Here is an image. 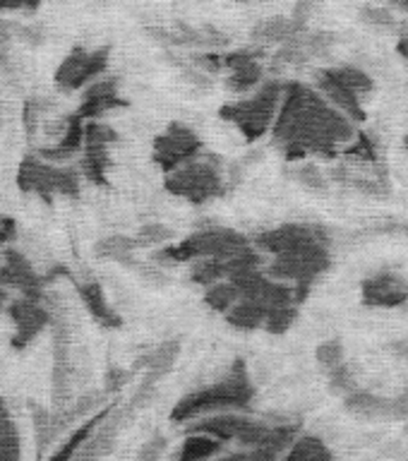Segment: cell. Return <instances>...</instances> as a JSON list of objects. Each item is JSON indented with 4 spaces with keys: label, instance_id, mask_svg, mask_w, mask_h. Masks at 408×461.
Listing matches in <instances>:
<instances>
[{
    "label": "cell",
    "instance_id": "6da1fadb",
    "mask_svg": "<svg viewBox=\"0 0 408 461\" xmlns=\"http://www.w3.org/2000/svg\"><path fill=\"white\" fill-rule=\"evenodd\" d=\"M272 140L291 161L310 154L330 158L337 157V151L344 154L346 147L356 140V130L317 89L291 82L284 86Z\"/></svg>",
    "mask_w": 408,
    "mask_h": 461
},
{
    "label": "cell",
    "instance_id": "7a4b0ae2",
    "mask_svg": "<svg viewBox=\"0 0 408 461\" xmlns=\"http://www.w3.org/2000/svg\"><path fill=\"white\" fill-rule=\"evenodd\" d=\"M252 396H255V389L248 375V366L243 360H236L222 380L183 396L173 409L171 420L187 423V420H200V418L219 416V413H243L250 406Z\"/></svg>",
    "mask_w": 408,
    "mask_h": 461
},
{
    "label": "cell",
    "instance_id": "3957f363",
    "mask_svg": "<svg viewBox=\"0 0 408 461\" xmlns=\"http://www.w3.org/2000/svg\"><path fill=\"white\" fill-rule=\"evenodd\" d=\"M252 252V238L240 236L231 229L197 230L178 245H168L154 252L159 262H197V259H233L238 255Z\"/></svg>",
    "mask_w": 408,
    "mask_h": 461
},
{
    "label": "cell",
    "instance_id": "277c9868",
    "mask_svg": "<svg viewBox=\"0 0 408 461\" xmlns=\"http://www.w3.org/2000/svg\"><path fill=\"white\" fill-rule=\"evenodd\" d=\"M281 99H284V86L279 82H267L250 96L222 106V118L233 122L248 142H255L274 128Z\"/></svg>",
    "mask_w": 408,
    "mask_h": 461
},
{
    "label": "cell",
    "instance_id": "5b68a950",
    "mask_svg": "<svg viewBox=\"0 0 408 461\" xmlns=\"http://www.w3.org/2000/svg\"><path fill=\"white\" fill-rule=\"evenodd\" d=\"M317 92L337 108L339 113H344L349 121H366V108L363 101L373 92V79L370 75L358 68H327L317 72Z\"/></svg>",
    "mask_w": 408,
    "mask_h": 461
},
{
    "label": "cell",
    "instance_id": "8992f818",
    "mask_svg": "<svg viewBox=\"0 0 408 461\" xmlns=\"http://www.w3.org/2000/svg\"><path fill=\"white\" fill-rule=\"evenodd\" d=\"M79 178H82V173L77 168L53 166L36 154L22 158L20 168H17V187L22 193L41 197L46 204H53L56 194L72 197V200L79 197Z\"/></svg>",
    "mask_w": 408,
    "mask_h": 461
},
{
    "label": "cell",
    "instance_id": "52a82bcc",
    "mask_svg": "<svg viewBox=\"0 0 408 461\" xmlns=\"http://www.w3.org/2000/svg\"><path fill=\"white\" fill-rule=\"evenodd\" d=\"M164 185L168 193L186 197L193 204H204V202L214 200L223 193V173L219 158L202 154L200 158H195L178 171L168 173Z\"/></svg>",
    "mask_w": 408,
    "mask_h": 461
},
{
    "label": "cell",
    "instance_id": "ba28073f",
    "mask_svg": "<svg viewBox=\"0 0 408 461\" xmlns=\"http://www.w3.org/2000/svg\"><path fill=\"white\" fill-rule=\"evenodd\" d=\"M231 284L238 288V295L243 301H252L258 305H265L267 310L272 308H286V305H298L303 301V295L298 294V288L274 281L265 269H245L238 272L236 276H231Z\"/></svg>",
    "mask_w": 408,
    "mask_h": 461
},
{
    "label": "cell",
    "instance_id": "9c48e42d",
    "mask_svg": "<svg viewBox=\"0 0 408 461\" xmlns=\"http://www.w3.org/2000/svg\"><path fill=\"white\" fill-rule=\"evenodd\" d=\"M108 56H111L108 46H101V49L75 46L63 58V63L58 65L56 77H53L56 86L60 92H77L82 86L94 85V79L106 72Z\"/></svg>",
    "mask_w": 408,
    "mask_h": 461
},
{
    "label": "cell",
    "instance_id": "30bf717a",
    "mask_svg": "<svg viewBox=\"0 0 408 461\" xmlns=\"http://www.w3.org/2000/svg\"><path fill=\"white\" fill-rule=\"evenodd\" d=\"M204 151H202L200 137L195 130H190L183 122H171L168 128L157 135L154 140V161L159 164V168L168 176V173L178 171L186 164L200 158Z\"/></svg>",
    "mask_w": 408,
    "mask_h": 461
},
{
    "label": "cell",
    "instance_id": "8fae6325",
    "mask_svg": "<svg viewBox=\"0 0 408 461\" xmlns=\"http://www.w3.org/2000/svg\"><path fill=\"white\" fill-rule=\"evenodd\" d=\"M0 284L5 288L20 291L22 298H27V301H46V288H49L46 276L36 272L24 252L14 250V248L5 250V259L0 265Z\"/></svg>",
    "mask_w": 408,
    "mask_h": 461
},
{
    "label": "cell",
    "instance_id": "7c38bea8",
    "mask_svg": "<svg viewBox=\"0 0 408 461\" xmlns=\"http://www.w3.org/2000/svg\"><path fill=\"white\" fill-rule=\"evenodd\" d=\"M7 315H10L14 324L13 339H10L14 351L27 348L53 322V315H50V310L43 303L27 301V298H17V301L7 303Z\"/></svg>",
    "mask_w": 408,
    "mask_h": 461
},
{
    "label": "cell",
    "instance_id": "4fadbf2b",
    "mask_svg": "<svg viewBox=\"0 0 408 461\" xmlns=\"http://www.w3.org/2000/svg\"><path fill=\"white\" fill-rule=\"evenodd\" d=\"M222 63L223 68L229 70L226 86L236 94L252 92V89L262 82V75H265L255 50L243 49L233 50V53H226V56H222Z\"/></svg>",
    "mask_w": 408,
    "mask_h": 461
},
{
    "label": "cell",
    "instance_id": "5bb4252c",
    "mask_svg": "<svg viewBox=\"0 0 408 461\" xmlns=\"http://www.w3.org/2000/svg\"><path fill=\"white\" fill-rule=\"evenodd\" d=\"M363 303L373 308H399L408 303V284L392 272L373 274L363 281Z\"/></svg>",
    "mask_w": 408,
    "mask_h": 461
},
{
    "label": "cell",
    "instance_id": "9a60e30c",
    "mask_svg": "<svg viewBox=\"0 0 408 461\" xmlns=\"http://www.w3.org/2000/svg\"><path fill=\"white\" fill-rule=\"evenodd\" d=\"M122 106H128V101L121 99L115 79H99V82H94V85L86 86L85 96H82V104H79V108L75 113H77L85 122H92L99 121V115Z\"/></svg>",
    "mask_w": 408,
    "mask_h": 461
},
{
    "label": "cell",
    "instance_id": "2e32d148",
    "mask_svg": "<svg viewBox=\"0 0 408 461\" xmlns=\"http://www.w3.org/2000/svg\"><path fill=\"white\" fill-rule=\"evenodd\" d=\"M252 416L245 413H219L207 416L187 425V435H209L219 442H233L243 438V432L250 428Z\"/></svg>",
    "mask_w": 408,
    "mask_h": 461
},
{
    "label": "cell",
    "instance_id": "e0dca14e",
    "mask_svg": "<svg viewBox=\"0 0 408 461\" xmlns=\"http://www.w3.org/2000/svg\"><path fill=\"white\" fill-rule=\"evenodd\" d=\"M75 288H77V295L82 305L89 310V315L106 330H118L122 324L121 315L111 308V303L106 301V294H104V286L99 281L85 279V281H75Z\"/></svg>",
    "mask_w": 408,
    "mask_h": 461
},
{
    "label": "cell",
    "instance_id": "ac0fdd59",
    "mask_svg": "<svg viewBox=\"0 0 408 461\" xmlns=\"http://www.w3.org/2000/svg\"><path fill=\"white\" fill-rule=\"evenodd\" d=\"M85 128L86 122L82 121L77 113L68 115L63 135L58 137V142L50 144V147H41V149L36 151V157L43 158V161H49V164L70 158L72 154H77V151L85 149Z\"/></svg>",
    "mask_w": 408,
    "mask_h": 461
},
{
    "label": "cell",
    "instance_id": "d6986e66",
    "mask_svg": "<svg viewBox=\"0 0 408 461\" xmlns=\"http://www.w3.org/2000/svg\"><path fill=\"white\" fill-rule=\"evenodd\" d=\"M305 34V22L295 20V17H272V20H262L255 27L252 36L259 43H286L295 41Z\"/></svg>",
    "mask_w": 408,
    "mask_h": 461
},
{
    "label": "cell",
    "instance_id": "ffe728a7",
    "mask_svg": "<svg viewBox=\"0 0 408 461\" xmlns=\"http://www.w3.org/2000/svg\"><path fill=\"white\" fill-rule=\"evenodd\" d=\"M180 356V341L173 339V341H164V344L154 346L151 351H147L142 358L135 360V370H144V375H151V377H164V375L171 373V367L176 366V360Z\"/></svg>",
    "mask_w": 408,
    "mask_h": 461
},
{
    "label": "cell",
    "instance_id": "44dd1931",
    "mask_svg": "<svg viewBox=\"0 0 408 461\" xmlns=\"http://www.w3.org/2000/svg\"><path fill=\"white\" fill-rule=\"evenodd\" d=\"M108 168H111V154L106 144H85L82 158H79V173L92 185H108Z\"/></svg>",
    "mask_w": 408,
    "mask_h": 461
},
{
    "label": "cell",
    "instance_id": "7402d4cb",
    "mask_svg": "<svg viewBox=\"0 0 408 461\" xmlns=\"http://www.w3.org/2000/svg\"><path fill=\"white\" fill-rule=\"evenodd\" d=\"M111 406H113V403H108L106 409L99 411L96 416L82 420V423H79L77 428L72 430V435H68V438L63 439V445L58 447L56 452L50 454L49 461H75V456H77V454H79V449L85 447V442H86V439H89V435H92V432L96 430V425H99L101 420L106 418V413H108V411H111Z\"/></svg>",
    "mask_w": 408,
    "mask_h": 461
},
{
    "label": "cell",
    "instance_id": "603a6c76",
    "mask_svg": "<svg viewBox=\"0 0 408 461\" xmlns=\"http://www.w3.org/2000/svg\"><path fill=\"white\" fill-rule=\"evenodd\" d=\"M94 252L101 259H111V262H121V265H135L137 243L135 238L115 233V236L101 238L99 243L94 245Z\"/></svg>",
    "mask_w": 408,
    "mask_h": 461
},
{
    "label": "cell",
    "instance_id": "cb8c5ba5",
    "mask_svg": "<svg viewBox=\"0 0 408 461\" xmlns=\"http://www.w3.org/2000/svg\"><path fill=\"white\" fill-rule=\"evenodd\" d=\"M346 411H351L353 416L360 418H387L389 416V399L356 389L353 394L344 396Z\"/></svg>",
    "mask_w": 408,
    "mask_h": 461
},
{
    "label": "cell",
    "instance_id": "d4e9b609",
    "mask_svg": "<svg viewBox=\"0 0 408 461\" xmlns=\"http://www.w3.org/2000/svg\"><path fill=\"white\" fill-rule=\"evenodd\" d=\"M267 315H269V310L265 305H258V303L252 301H240L229 310V320L231 327H236L240 331H252V330H259V327H265L267 322Z\"/></svg>",
    "mask_w": 408,
    "mask_h": 461
},
{
    "label": "cell",
    "instance_id": "484cf974",
    "mask_svg": "<svg viewBox=\"0 0 408 461\" xmlns=\"http://www.w3.org/2000/svg\"><path fill=\"white\" fill-rule=\"evenodd\" d=\"M0 461H22V442L5 399H0Z\"/></svg>",
    "mask_w": 408,
    "mask_h": 461
},
{
    "label": "cell",
    "instance_id": "4316f807",
    "mask_svg": "<svg viewBox=\"0 0 408 461\" xmlns=\"http://www.w3.org/2000/svg\"><path fill=\"white\" fill-rule=\"evenodd\" d=\"M223 449V442L209 435H187L180 445L178 461H214Z\"/></svg>",
    "mask_w": 408,
    "mask_h": 461
},
{
    "label": "cell",
    "instance_id": "83f0119b",
    "mask_svg": "<svg viewBox=\"0 0 408 461\" xmlns=\"http://www.w3.org/2000/svg\"><path fill=\"white\" fill-rule=\"evenodd\" d=\"M284 461H334V452L315 435H301Z\"/></svg>",
    "mask_w": 408,
    "mask_h": 461
},
{
    "label": "cell",
    "instance_id": "f1b7e54d",
    "mask_svg": "<svg viewBox=\"0 0 408 461\" xmlns=\"http://www.w3.org/2000/svg\"><path fill=\"white\" fill-rule=\"evenodd\" d=\"M240 301L238 295V288L231 284V281H222V284H214V286L204 288V305L214 312H222V315H229V310Z\"/></svg>",
    "mask_w": 408,
    "mask_h": 461
},
{
    "label": "cell",
    "instance_id": "f546056e",
    "mask_svg": "<svg viewBox=\"0 0 408 461\" xmlns=\"http://www.w3.org/2000/svg\"><path fill=\"white\" fill-rule=\"evenodd\" d=\"M32 423H34L36 432V447H39V454L43 456V452H46V449L53 445V439H56V432H53V411L43 409V406H34Z\"/></svg>",
    "mask_w": 408,
    "mask_h": 461
},
{
    "label": "cell",
    "instance_id": "4dcf8cb0",
    "mask_svg": "<svg viewBox=\"0 0 408 461\" xmlns=\"http://www.w3.org/2000/svg\"><path fill=\"white\" fill-rule=\"evenodd\" d=\"M173 238V230L164 223H144L142 229L137 230L135 243L137 248H161Z\"/></svg>",
    "mask_w": 408,
    "mask_h": 461
},
{
    "label": "cell",
    "instance_id": "1f68e13d",
    "mask_svg": "<svg viewBox=\"0 0 408 461\" xmlns=\"http://www.w3.org/2000/svg\"><path fill=\"white\" fill-rule=\"evenodd\" d=\"M46 108H49V101L39 99V96H32V99L24 101V108H22V122H24V132H27L29 142L36 137V128H39L41 115L46 113Z\"/></svg>",
    "mask_w": 408,
    "mask_h": 461
},
{
    "label": "cell",
    "instance_id": "d6a6232c",
    "mask_svg": "<svg viewBox=\"0 0 408 461\" xmlns=\"http://www.w3.org/2000/svg\"><path fill=\"white\" fill-rule=\"evenodd\" d=\"M315 358L327 370H337L339 366H344V344H341V339H327V341H322V344L317 346Z\"/></svg>",
    "mask_w": 408,
    "mask_h": 461
},
{
    "label": "cell",
    "instance_id": "836d02e7",
    "mask_svg": "<svg viewBox=\"0 0 408 461\" xmlns=\"http://www.w3.org/2000/svg\"><path fill=\"white\" fill-rule=\"evenodd\" d=\"M344 154L349 158L363 161V164H373L375 158H377V147H375L373 137L366 135V132H360V135H356V140L346 147Z\"/></svg>",
    "mask_w": 408,
    "mask_h": 461
},
{
    "label": "cell",
    "instance_id": "e575fe53",
    "mask_svg": "<svg viewBox=\"0 0 408 461\" xmlns=\"http://www.w3.org/2000/svg\"><path fill=\"white\" fill-rule=\"evenodd\" d=\"M298 317V308L295 305H286V308H272L269 315H267L265 330L272 331V334H284V331L295 322Z\"/></svg>",
    "mask_w": 408,
    "mask_h": 461
},
{
    "label": "cell",
    "instance_id": "d590c367",
    "mask_svg": "<svg viewBox=\"0 0 408 461\" xmlns=\"http://www.w3.org/2000/svg\"><path fill=\"white\" fill-rule=\"evenodd\" d=\"M294 178L298 180L303 187H310V190H327V185H330L327 176H324V173L313 164L298 166V168L294 171Z\"/></svg>",
    "mask_w": 408,
    "mask_h": 461
},
{
    "label": "cell",
    "instance_id": "8d00e7d4",
    "mask_svg": "<svg viewBox=\"0 0 408 461\" xmlns=\"http://www.w3.org/2000/svg\"><path fill=\"white\" fill-rule=\"evenodd\" d=\"M330 389L334 394H353L356 392V377L349 370V366H339L337 370H330Z\"/></svg>",
    "mask_w": 408,
    "mask_h": 461
},
{
    "label": "cell",
    "instance_id": "74e56055",
    "mask_svg": "<svg viewBox=\"0 0 408 461\" xmlns=\"http://www.w3.org/2000/svg\"><path fill=\"white\" fill-rule=\"evenodd\" d=\"M214 461H279V454L269 452V449H243V452L229 454V456Z\"/></svg>",
    "mask_w": 408,
    "mask_h": 461
},
{
    "label": "cell",
    "instance_id": "f35d334b",
    "mask_svg": "<svg viewBox=\"0 0 408 461\" xmlns=\"http://www.w3.org/2000/svg\"><path fill=\"white\" fill-rule=\"evenodd\" d=\"M360 17L363 22L377 24V27H392L394 24V14L385 10V7H360Z\"/></svg>",
    "mask_w": 408,
    "mask_h": 461
},
{
    "label": "cell",
    "instance_id": "ab89813d",
    "mask_svg": "<svg viewBox=\"0 0 408 461\" xmlns=\"http://www.w3.org/2000/svg\"><path fill=\"white\" fill-rule=\"evenodd\" d=\"M130 377H132V373H130V370H122V367H118V366H111L106 370V387H104V392H106V394H115L118 389H122V384H128Z\"/></svg>",
    "mask_w": 408,
    "mask_h": 461
},
{
    "label": "cell",
    "instance_id": "60d3db41",
    "mask_svg": "<svg viewBox=\"0 0 408 461\" xmlns=\"http://www.w3.org/2000/svg\"><path fill=\"white\" fill-rule=\"evenodd\" d=\"M164 449H166V439L161 435H154V438L142 447V452L137 454L135 461H161L164 459Z\"/></svg>",
    "mask_w": 408,
    "mask_h": 461
},
{
    "label": "cell",
    "instance_id": "b9f144b4",
    "mask_svg": "<svg viewBox=\"0 0 408 461\" xmlns=\"http://www.w3.org/2000/svg\"><path fill=\"white\" fill-rule=\"evenodd\" d=\"M17 236V221L13 216H0V248L10 245Z\"/></svg>",
    "mask_w": 408,
    "mask_h": 461
},
{
    "label": "cell",
    "instance_id": "7bdbcfd3",
    "mask_svg": "<svg viewBox=\"0 0 408 461\" xmlns=\"http://www.w3.org/2000/svg\"><path fill=\"white\" fill-rule=\"evenodd\" d=\"M389 418H399V420H406L408 418V392L389 399Z\"/></svg>",
    "mask_w": 408,
    "mask_h": 461
},
{
    "label": "cell",
    "instance_id": "ee69618b",
    "mask_svg": "<svg viewBox=\"0 0 408 461\" xmlns=\"http://www.w3.org/2000/svg\"><path fill=\"white\" fill-rule=\"evenodd\" d=\"M399 53H402L403 60H406V63H408V27L403 29L402 41H399Z\"/></svg>",
    "mask_w": 408,
    "mask_h": 461
},
{
    "label": "cell",
    "instance_id": "f6af8a7d",
    "mask_svg": "<svg viewBox=\"0 0 408 461\" xmlns=\"http://www.w3.org/2000/svg\"><path fill=\"white\" fill-rule=\"evenodd\" d=\"M3 310H7V288L0 284V312Z\"/></svg>",
    "mask_w": 408,
    "mask_h": 461
},
{
    "label": "cell",
    "instance_id": "bcb514c9",
    "mask_svg": "<svg viewBox=\"0 0 408 461\" xmlns=\"http://www.w3.org/2000/svg\"><path fill=\"white\" fill-rule=\"evenodd\" d=\"M406 147H408V137H406Z\"/></svg>",
    "mask_w": 408,
    "mask_h": 461
}]
</instances>
